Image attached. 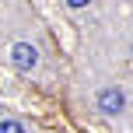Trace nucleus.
<instances>
[{
	"instance_id": "1",
	"label": "nucleus",
	"mask_w": 133,
	"mask_h": 133,
	"mask_svg": "<svg viewBox=\"0 0 133 133\" xmlns=\"http://www.w3.org/2000/svg\"><path fill=\"white\" fill-rule=\"evenodd\" d=\"M11 63L18 66L21 74H32L35 63H39V53H35V46H28V42H18V46L11 49Z\"/></svg>"
},
{
	"instance_id": "2",
	"label": "nucleus",
	"mask_w": 133,
	"mask_h": 133,
	"mask_svg": "<svg viewBox=\"0 0 133 133\" xmlns=\"http://www.w3.org/2000/svg\"><path fill=\"white\" fill-rule=\"evenodd\" d=\"M123 105H126V95H123L119 88H102V91H98V109H102L105 116L123 112Z\"/></svg>"
},
{
	"instance_id": "3",
	"label": "nucleus",
	"mask_w": 133,
	"mask_h": 133,
	"mask_svg": "<svg viewBox=\"0 0 133 133\" xmlns=\"http://www.w3.org/2000/svg\"><path fill=\"white\" fill-rule=\"evenodd\" d=\"M0 133H25V126H21L18 119H4L0 123Z\"/></svg>"
}]
</instances>
